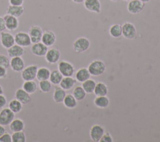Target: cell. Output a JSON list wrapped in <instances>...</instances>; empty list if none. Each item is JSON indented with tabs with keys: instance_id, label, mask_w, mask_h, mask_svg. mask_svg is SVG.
I'll list each match as a JSON object with an SVG mask.
<instances>
[{
	"instance_id": "836d02e7",
	"label": "cell",
	"mask_w": 160,
	"mask_h": 142,
	"mask_svg": "<svg viewBox=\"0 0 160 142\" xmlns=\"http://www.w3.org/2000/svg\"><path fill=\"white\" fill-rule=\"evenodd\" d=\"M8 108L15 114L19 113L22 109V104L18 99H13L8 104Z\"/></svg>"
},
{
	"instance_id": "7402d4cb",
	"label": "cell",
	"mask_w": 160,
	"mask_h": 142,
	"mask_svg": "<svg viewBox=\"0 0 160 142\" xmlns=\"http://www.w3.org/2000/svg\"><path fill=\"white\" fill-rule=\"evenodd\" d=\"M91 74L89 72L88 68H81L79 69L76 73V79L79 83H82L86 80L90 78Z\"/></svg>"
},
{
	"instance_id": "e0dca14e",
	"label": "cell",
	"mask_w": 160,
	"mask_h": 142,
	"mask_svg": "<svg viewBox=\"0 0 160 142\" xmlns=\"http://www.w3.org/2000/svg\"><path fill=\"white\" fill-rule=\"evenodd\" d=\"M84 8L89 11L95 13L101 12V5L99 0H85L84 1Z\"/></svg>"
},
{
	"instance_id": "c3c4849f",
	"label": "cell",
	"mask_w": 160,
	"mask_h": 142,
	"mask_svg": "<svg viewBox=\"0 0 160 142\" xmlns=\"http://www.w3.org/2000/svg\"><path fill=\"white\" fill-rule=\"evenodd\" d=\"M110 1H113V2H116V1H119V0H110Z\"/></svg>"
},
{
	"instance_id": "1f68e13d",
	"label": "cell",
	"mask_w": 160,
	"mask_h": 142,
	"mask_svg": "<svg viewBox=\"0 0 160 142\" xmlns=\"http://www.w3.org/2000/svg\"><path fill=\"white\" fill-rule=\"evenodd\" d=\"M82 84L81 86L82 87V88L84 89L87 94H91L93 93L96 84V83L94 80L89 78L86 80L85 81L82 82Z\"/></svg>"
},
{
	"instance_id": "74e56055",
	"label": "cell",
	"mask_w": 160,
	"mask_h": 142,
	"mask_svg": "<svg viewBox=\"0 0 160 142\" xmlns=\"http://www.w3.org/2000/svg\"><path fill=\"white\" fill-rule=\"evenodd\" d=\"M113 139L112 136L109 132H104L101 138L100 139L99 142H112Z\"/></svg>"
},
{
	"instance_id": "ac0fdd59",
	"label": "cell",
	"mask_w": 160,
	"mask_h": 142,
	"mask_svg": "<svg viewBox=\"0 0 160 142\" xmlns=\"http://www.w3.org/2000/svg\"><path fill=\"white\" fill-rule=\"evenodd\" d=\"M25 53L26 50L24 49V48L16 43L9 48L7 49L8 55L11 58L14 57H21L25 54Z\"/></svg>"
},
{
	"instance_id": "d6a6232c",
	"label": "cell",
	"mask_w": 160,
	"mask_h": 142,
	"mask_svg": "<svg viewBox=\"0 0 160 142\" xmlns=\"http://www.w3.org/2000/svg\"><path fill=\"white\" fill-rule=\"evenodd\" d=\"M86 93L81 86H76L72 91V95L78 101L83 100L86 96Z\"/></svg>"
},
{
	"instance_id": "603a6c76",
	"label": "cell",
	"mask_w": 160,
	"mask_h": 142,
	"mask_svg": "<svg viewBox=\"0 0 160 142\" xmlns=\"http://www.w3.org/2000/svg\"><path fill=\"white\" fill-rule=\"evenodd\" d=\"M66 95V90H64L60 86L56 87L54 90L53 95H52L53 100L56 103H62Z\"/></svg>"
},
{
	"instance_id": "d6986e66",
	"label": "cell",
	"mask_w": 160,
	"mask_h": 142,
	"mask_svg": "<svg viewBox=\"0 0 160 142\" xmlns=\"http://www.w3.org/2000/svg\"><path fill=\"white\" fill-rule=\"evenodd\" d=\"M14 98L19 101L22 104H28L31 99L30 94L22 88H19L15 91Z\"/></svg>"
},
{
	"instance_id": "7dc6e473",
	"label": "cell",
	"mask_w": 160,
	"mask_h": 142,
	"mask_svg": "<svg viewBox=\"0 0 160 142\" xmlns=\"http://www.w3.org/2000/svg\"><path fill=\"white\" fill-rule=\"evenodd\" d=\"M139 1H142V3H148V2H149L151 0H139Z\"/></svg>"
},
{
	"instance_id": "52a82bcc",
	"label": "cell",
	"mask_w": 160,
	"mask_h": 142,
	"mask_svg": "<svg viewBox=\"0 0 160 142\" xmlns=\"http://www.w3.org/2000/svg\"><path fill=\"white\" fill-rule=\"evenodd\" d=\"M44 57L48 63L54 64L59 61L61 57V52L56 47L51 48L48 49Z\"/></svg>"
},
{
	"instance_id": "83f0119b",
	"label": "cell",
	"mask_w": 160,
	"mask_h": 142,
	"mask_svg": "<svg viewBox=\"0 0 160 142\" xmlns=\"http://www.w3.org/2000/svg\"><path fill=\"white\" fill-rule=\"evenodd\" d=\"M93 93L96 96H106L108 93V86L106 84L102 82H98L96 83Z\"/></svg>"
},
{
	"instance_id": "44dd1931",
	"label": "cell",
	"mask_w": 160,
	"mask_h": 142,
	"mask_svg": "<svg viewBox=\"0 0 160 142\" xmlns=\"http://www.w3.org/2000/svg\"><path fill=\"white\" fill-rule=\"evenodd\" d=\"M76 79H74L72 76L63 77L61 81L59 83L60 87L64 90H70L73 88L76 83Z\"/></svg>"
},
{
	"instance_id": "bcb514c9",
	"label": "cell",
	"mask_w": 160,
	"mask_h": 142,
	"mask_svg": "<svg viewBox=\"0 0 160 142\" xmlns=\"http://www.w3.org/2000/svg\"><path fill=\"white\" fill-rule=\"evenodd\" d=\"M3 88H2V86L0 84V94H3Z\"/></svg>"
},
{
	"instance_id": "d590c367",
	"label": "cell",
	"mask_w": 160,
	"mask_h": 142,
	"mask_svg": "<svg viewBox=\"0 0 160 142\" xmlns=\"http://www.w3.org/2000/svg\"><path fill=\"white\" fill-rule=\"evenodd\" d=\"M12 142H25L26 141V137L23 131L14 132L11 134Z\"/></svg>"
},
{
	"instance_id": "8fae6325",
	"label": "cell",
	"mask_w": 160,
	"mask_h": 142,
	"mask_svg": "<svg viewBox=\"0 0 160 142\" xmlns=\"http://www.w3.org/2000/svg\"><path fill=\"white\" fill-rule=\"evenodd\" d=\"M0 43L2 47L8 49L15 44L14 36L9 32L2 31L0 33Z\"/></svg>"
},
{
	"instance_id": "7bdbcfd3",
	"label": "cell",
	"mask_w": 160,
	"mask_h": 142,
	"mask_svg": "<svg viewBox=\"0 0 160 142\" xmlns=\"http://www.w3.org/2000/svg\"><path fill=\"white\" fill-rule=\"evenodd\" d=\"M5 29H6L5 21L3 17L0 16V33L4 31Z\"/></svg>"
},
{
	"instance_id": "f35d334b",
	"label": "cell",
	"mask_w": 160,
	"mask_h": 142,
	"mask_svg": "<svg viewBox=\"0 0 160 142\" xmlns=\"http://www.w3.org/2000/svg\"><path fill=\"white\" fill-rule=\"evenodd\" d=\"M0 142H12L11 135L6 131V132L0 136Z\"/></svg>"
},
{
	"instance_id": "5b68a950",
	"label": "cell",
	"mask_w": 160,
	"mask_h": 142,
	"mask_svg": "<svg viewBox=\"0 0 160 142\" xmlns=\"http://www.w3.org/2000/svg\"><path fill=\"white\" fill-rule=\"evenodd\" d=\"M15 114L9 108H3L0 111V124L4 126L9 125L14 119Z\"/></svg>"
},
{
	"instance_id": "f1b7e54d",
	"label": "cell",
	"mask_w": 160,
	"mask_h": 142,
	"mask_svg": "<svg viewBox=\"0 0 160 142\" xmlns=\"http://www.w3.org/2000/svg\"><path fill=\"white\" fill-rule=\"evenodd\" d=\"M62 103L64 106L68 109H74L78 105V101L71 94H66Z\"/></svg>"
},
{
	"instance_id": "f546056e",
	"label": "cell",
	"mask_w": 160,
	"mask_h": 142,
	"mask_svg": "<svg viewBox=\"0 0 160 142\" xmlns=\"http://www.w3.org/2000/svg\"><path fill=\"white\" fill-rule=\"evenodd\" d=\"M62 78H63V76L60 73V71L58 69H54L51 71L49 80L52 83V84L58 85V84H59Z\"/></svg>"
},
{
	"instance_id": "3957f363",
	"label": "cell",
	"mask_w": 160,
	"mask_h": 142,
	"mask_svg": "<svg viewBox=\"0 0 160 142\" xmlns=\"http://www.w3.org/2000/svg\"><path fill=\"white\" fill-rule=\"evenodd\" d=\"M122 26V35L128 39H134L137 38V30L135 26L130 22H125Z\"/></svg>"
},
{
	"instance_id": "ab89813d",
	"label": "cell",
	"mask_w": 160,
	"mask_h": 142,
	"mask_svg": "<svg viewBox=\"0 0 160 142\" xmlns=\"http://www.w3.org/2000/svg\"><path fill=\"white\" fill-rule=\"evenodd\" d=\"M6 104H7V99L6 96L3 94H0V109H2L3 108H4Z\"/></svg>"
},
{
	"instance_id": "e575fe53",
	"label": "cell",
	"mask_w": 160,
	"mask_h": 142,
	"mask_svg": "<svg viewBox=\"0 0 160 142\" xmlns=\"http://www.w3.org/2000/svg\"><path fill=\"white\" fill-rule=\"evenodd\" d=\"M39 88L41 92L47 93L51 90L52 83L49 79L40 81L39 83Z\"/></svg>"
},
{
	"instance_id": "d4e9b609",
	"label": "cell",
	"mask_w": 160,
	"mask_h": 142,
	"mask_svg": "<svg viewBox=\"0 0 160 142\" xmlns=\"http://www.w3.org/2000/svg\"><path fill=\"white\" fill-rule=\"evenodd\" d=\"M51 74L50 69L47 67H40L38 68L36 74V79L40 81L42 80L49 79Z\"/></svg>"
},
{
	"instance_id": "2e32d148",
	"label": "cell",
	"mask_w": 160,
	"mask_h": 142,
	"mask_svg": "<svg viewBox=\"0 0 160 142\" xmlns=\"http://www.w3.org/2000/svg\"><path fill=\"white\" fill-rule=\"evenodd\" d=\"M14 72H21L25 68V63L23 59L21 57H14L10 59V66Z\"/></svg>"
},
{
	"instance_id": "f6af8a7d",
	"label": "cell",
	"mask_w": 160,
	"mask_h": 142,
	"mask_svg": "<svg viewBox=\"0 0 160 142\" xmlns=\"http://www.w3.org/2000/svg\"><path fill=\"white\" fill-rule=\"evenodd\" d=\"M74 3H78V4H80V3H84V1L85 0H72Z\"/></svg>"
},
{
	"instance_id": "484cf974",
	"label": "cell",
	"mask_w": 160,
	"mask_h": 142,
	"mask_svg": "<svg viewBox=\"0 0 160 142\" xmlns=\"http://www.w3.org/2000/svg\"><path fill=\"white\" fill-rule=\"evenodd\" d=\"M22 88L29 94H32L37 91L38 85L34 80L24 81L22 84Z\"/></svg>"
},
{
	"instance_id": "5bb4252c",
	"label": "cell",
	"mask_w": 160,
	"mask_h": 142,
	"mask_svg": "<svg viewBox=\"0 0 160 142\" xmlns=\"http://www.w3.org/2000/svg\"><path fill=\"white\" fill-rule=\"evenodd\" d=\"M56 36L53 31L51 30H45L42 33L41 41L46 46H52L56 43Z\"/></svg>"
},
{
	"instance_id": "9a60e30c",
	"label": "cell",
	"mask_w": 160,
	"mask_h": 142,
	"mask_svg": "<svg viewBox=\"0 0 160 142\" xmlns=\"http://www.w3.org/2000/svg\"><path fill=\"white\" fill-rule=\"evenodd\" d=\"M5 21L6 29L10 31H15L19 26V20L18 18L6 14L3 16Z\"/></svg>"
},
{
	"instance_id": "8d00e7d4",
	"label": "cell",
	"mask_w": 160,
	"mask_h": 142,
	"mask_svg": "<svg viewBox=\"0 0 160 142\" xmlns=\"http://www.w3.org/2000/svg\"><path fill=\"white\" fill-rule=\"evenodd\" d=\"M0 66L6 68H8L10 66V59L7 56L0 54Z\"/></svg>"
},
{
	"instance_id": "277c9868",
	"label": "cell",
	"mask_w": 160,
	"mask_h": 142,
	"mask_svg": "<svg viewBox=\"0 0 160 142\" xmlns=\"http://www.w3.org/2000/svg\"><path fill=\"white\" fill-rule=\"evenodd\" d=\"M38 66L37 64H31L24 68L21 74V76L24 81L34 80L36 78Z\"/></svg>"
},
{
	"instance_id": "4fadbf2b",
	"label": "cell",
	"mask_w": 160,
	"mask_h": 142,
	"mask_svg": "<svg viewBox=\"0 0 160 142\" xmlns=\"http://www.w3.org/2000/svg\"><path fill=\"white\" fill-rule=\"evenodd\" d=\"M48 49V47L43 44L41 41L32 44L31 47V51L32 54L39 57L44 56Z\"/></svg>"
},
{
	"instance_id": "7a4b0ae2",
	"label": "cell",
	"mask_w": 160,
	"mask_h": 142,
	"mask_svg": "<svg viewBox=\"0 0 160 142\" xmlns=\"http://www.w3.org/2000/svg\"><path fill=\"white\" fill-rule=\"evenodd\" d=\"M90 46L89 40L85 37H79L77 38L72 43V48L74 52L81 53L87 51Z\"/></svg>"
},
{
	"instance_id": "6da1fadb",
	"label": "cell",
	"mask_w": 160,
	"mask_h": 142,
	"mask_svg": "<svg viewBox=\"0 0 160 142\" xmlns=\"http://www.w3.org/2000/svg\"><path fill=\"white\" fill-rule=\"evenodd\" d=\"M88 69L91 75L93 76H99L104 73L106 70V65L102 61L95 59L89 63Z\"/></svg>"
},
{
	"instance_id": "b9f144b4",
	"label": "cell",
	"mask_w": 160,
	"mask_h": 142,
	"mask_svg": "<svg viewBox=\"0 0 160 142\" xmlns=\"http://www.w3.org/2000/svg\"><path fill=\"white\" fill-rule=\"evenodd\" d=\"M24 3V0H9L10 5L13 6H22Z\"/></svg>"
},
{
	"instance_id": "ffe728a7",
	"label": "cell",
	"mask_w": 160,
	"mask_h": 142,
	"mask_svg": "<svg viewBox=\"0 0 160 142\" xmlns=\"http://www.w3.org/2000/svg\"><path fill=\"white\" fill-rule=\"evenodd\" d=\"M25 8L22 6H13V5H9L6 9V14L12 15L16 18H19L21 16L23 13H24Z\"/></svg>"
},
{
	"instance_id": "9c48e42d",
	"label": "cell",
	"mask_w": 160,
	"mask_h": 142,
	"mask_svg": "<svg viewBox=\"0 0 160 142\" xmlns=\"http://www.w3.org/2000/svg\"><path fill=\"white\" fill-rule=\"evenodd\" d=\"M145 7V3L139 0H131L128 1L127 10L132 14H137L141 13Z\"/></svg>"
},
{
	"instance_id": "ee69618b",
	"label": "cell",
	"mask_w": 160,
	"mask_h": 142,
	"mask_svg": "<svg viewBox=\"0 0 160 142\" xmlns=\"http://www.w3.org/2000/svg\"><path fill=\"white\" fill-rule=\"evenodd\" d=\"M6 132V129L4 126H2L0 124V136Z\"/></svg>"
},
{
	"instance_id": "681fc988",
	"label": "cell",
	"mask_w": 160,
	"mask_h": 142,
	"mask_svg": "<svg viewBox=\"0 0 160 142\" xmlns=\"http://www.w3.org/2000/svg\"><path fill=\"white\" fill-rule=\"evenodd\" d=\"M123 1H129L131 0H123Z\"/></svg>"
},
{
	"instance_id": "8992f818",
	"label": "cell",
	"mask_w": 160,
	"mask_h": 142,
	"mask_svg": "<svg viewBox=\"0 0 160 142\" xmlns=\"http://www.w3.org/2000/svg\"><path fill=\"white\" fill-rule=\"evenodd\" d=\"M58 70L62 74L63 77L72 76L74 73V66L69 62L64 60L61 61L58 65Z\"/></svg>"
},
{
	"instance_id": "4dcf8cb0",
	"label": "cell",
	"mask_w": 160,
	"mask_h": 142,
	"mask_svg": "<svg viewBox=\"0 0 160 142\" xmlns=\"http://www.w3.org/2000/svg\"><path fill=\"white\" fill-rule=\"evenodd\" d=\"M109 34L114 38H118L122 36V26L120 24H114L109 28Z\"/></svg>"
},
{
	"instance_id": "ba28073f",
	"label": "cell",
	"mask_w": 160,
	"mask_h": 142,
	"mask_svg": "<svg viewBox=\"0 0 160 142\" xmlns=\"http://www.w3.org/2000/svg\"><path fill=\"white\" fill-rule=\"evenodd\" d=\"M15 43L23 47H29L31 44V41L28 33L20 31L17 33L14 36Z\"/></svg>"
},
{
	"instance_id": "7c38bea8",
	"label": "cell",
	"mask_w": 160,
	"mask_h": 142,
	"mask_svg": "<svg viewBox=\"0 0 160 142\" xmlns=\"http://www.w3.org/2000/svg\"><path fill=\"white\" fill-rule=\"evenodd\" d=\"M104 133V129L99 124H94L90 129V138L94 142H99Z\"/></svg>"
},
{
	"instance_id": "cb8c5ba5",
	"label": "cell",
	"mask_w": 160,
	"mask_h": 142,
	"mask_svg": "<svg viewBox=\"0 0 160 142\" xmlns=\"http://www.w3.org/2000/svg\"><path fill=\"white\" fill-rule=\"evenodd\" d=\"M24 126V121L20 118H14L9 124V129L12 133L23 131Z\"/></svg>"
},
{
	"instance_id": "30bf717a",
	"label": "cell",
	"mask_w": 160,
	"mask_h": 142,
	"mask_svg": "<svg viewBox=\"0 0 160 142\" xmlns=\"http://www.w3.org/2000/svg\"><path fill=\"white\" fill-rule=\"evenodd\" d=\"M42 30L39 26L32 25L30 27L28 31V34L30 36L32 44L39 43L41 41V37L42 35Z\"/></svg>"
},
{
	"instance_id": "60d3db41",
	"label": "cell",
	"mask_w": 160,
	"mask_h": 142,
	"mask_svg": "<svg viewBox=\"0 0 160 142\" xmlns=\"http://www.w3.org/2000/svg\"><path fill=\"white\" fill-rule=\"evenodd\" d=\"M7 74H8L7 68L2 66H0V79L5 78L7 76Z\"/></svg>"
},
{
	"instance_id": "4316f807",
	"label": "cell",
	"mask_w": 160,
	"mask_h": 142,
	"mask_svg": "<svg viewBox=\"0 0 160 142\" xmlns=\"http://www.w3.org/2000/svg\"><path fill=\"white\" fill-rule=\"evenodd\" d=\"M94 104L96 107L104 109L109 106V99L106 96H96L94 99Z\"/></svg>"
}]
</instances>
